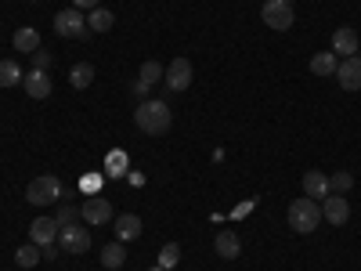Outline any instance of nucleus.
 Returning <instances> with one entry per match:
<instances>
[{"mask_svg": "<svg viewBox=\"0 0 361 271\" xmlns=\"http://www.w3.org/2000/svg\"><path fill=\"white\" fill-rule=\"evenodd\" d=\"M134 124H137V131H145V134L159 138V134H166V131H170V124H173V112H170V105H166V102H159V98H148V102H141V105L134 109Z\"/></svg>", "mask_w": 361, "mask_h": 271, "instance_id": "f257e3e1", "label": "nucleus"}, {"mask_svg": "<svg viewBox=\"0 0 361 271\" xmlns=\"http://www.w3.org/2000/svg\"><path fill=\"white\" fill-rule=\"evenodd\" d=\"M322 224V203L318 199H293L289 203V228L296 235H311L314 228Z\"/></svg>", "mask_w": 361, "mask_h": 271, "instance_id": "f03ea898", "label": "nucleus"}, {"mask_svg": "<svg viewBox=\"0 0 361 271\" xmlns=\"http://www.w3.org/2000/svg\"><path fill=\"white\" fill-rule=\"evenodd\" d=\"M25 199L33 203V206H51V203L62 199V181L51 177V174H44V177H37V181H29Z\"/></svg>", "mask_w": 361, "mask_h": 271, "instance_id": "7ed1b4c3", "label": "nucleus"}, {"mask_svg": "<svg viewBox=\"0 0 361 271\" xmlns=\"http://www.w3.org/2000/svg\"><path fill=\"white\" fill-rule=\"evenodd\" d=\"M58 250L62 253H87L90 250L87 224H62V231H58Z\"/></svg>", "mask_w": 361, "mask_h": 271, "instance_id": "20e7f679", "label": "nucleus"}, {"mask_svg": "<svg viewBox=\"0 0 361 271\" xmlns=\"http://www.w3.org/2000/svg\"><path fill=\"white\" fill-rule=\"evenodd\" d=\"M54 33L58 37H69V40H80L87 33V18L80 15V8H66L54 15Z\"/></svg>", "mask_w": 361, "mask_h": 271, "instance_id": "39448f33", "label": "nucleus"}, {"mask_svg": "<svg viewBox=\"0 0 361 271\" xmlns=\"http://www.w3.org/2000/svg\"><path fill=\"white\" fill-rule=\"evenodd\" d=\"M260 18L267 22V29H275V33H286L293 25V4H282V0H267L260 8Z\"/></svg>", "mask_w": 361, "mask_h": 271, "instance_id": "423d86ee", "label": "nucleus"}, {"mask_svg": "<svg viewBox=\"0 0 361 271\" xmlns=\"http://www.w3.org/2000/svg\"><path fill=\"white\" fill-rule=\"evenodd\" d=\"M163 83H166V90H173V95L188 90L192 87V62H188V58H173L170 69L163 73Z\"/></svg>", "mask_w": 361, "mask_h": 271, "instance_id": "0eeeda50", "label": "nucleus"}, {"mask_svg": "<svg viewBox=\"0 0 361 271\" xmlns=\"http://www.w3.org/2000/svg\"><path fill=\"white\" fill-rule=\"evenodd\" d=\"M58 231H62V224H58L54 217H37L33 224H29V243H37L40 250L44 246H54L58 243Z\"/></svg>", "mask_w": 361, "mask_h": 271, "instance_id": "6e6552de", "label": "nucleus"}, {"mask_svg": "<svg viewBox=\"0 0 361 271\" xmlns=\"http://www.w3.org/2000/svg\"><path fill=\"white\" fill-rule=\"evenodd\" d=\"M80 217L87 221V224H109L112 221V203L109 199H102V195H90L83 206H80Z\"/></svg>", "mask_w": 361, "mask_h": 271, "instance_id": "1a4fd4ad", "label": "nucleus"}, {"mask_svg": "<svg viewBox=\"0 0 361 271\" xmlns=\"http://www.w3.org/2000/svg\"><path fill=\"white\" fill-rule=\"evenodd\" d=\"M322 217H325L329 224H336V228L347 224V221H350V203H347V195H336V192L325 195V199H322Z\"/></svg>", "mask_w": 361, "mask_h": 271, "instance_id": "9d476101", "label": "nucleus"}, {"mask_svg": "<svg viewBox=\"0 0 361 271\" xmlns=\"http://www.w3.org/2000/svg\"><path fill=\"white\" fill-rule=\"evenodd\" d=\"M336 80L343 90H361V58H343V62L336 66Z\"/></svg>", "mask_w": 361, "mask_h": 271, "instance_id": "9b49d317", "label": "nucleus"}, {"mask_svg": "<svg viewBox=\"0 0 361 271\" xmlns=\"http://www.w3.org/2000/svg\"><path fill=\"white\" fill-rule=\"evenodd\" d=\"M304 195H307V199H318V203H322L325 195H333L325 170H307V174H304Z\"/></svg>", "mask_w": 361, "mask_h": 271, "instance_id": "f8f14e48", "label": "nucleus"}, {"mask_svg": "<svg viewBox=\"0 0 361 271\" xmlns=\"http://www.w3.org/2000/svg\"><path fill=\"white\" fill-rule=\"evenodd\" d=\"M214 250H217V257L221 260H235L238 253H243V239H238V231H217V239H214Z\"/></svg>", "mask_w": 361, "mask_h": 271, "instance_id": "ddd939ff", "label": "nucleus"}, {"mask_svg": "<svg viewBox=\"0 0 361 271\" xmlns=\"http://www.w3.org/2000/svg\"><path fill=\"white\" fill-rule=\"evenodd\" d=\"M22 87H25V95L29 98H37V102H44L47 95H51V76L44 73V69H33L25 80H22Z\"/></svg>", "mask_w": 361, "mask_h": 271, "instance_id": "4468645a", "label": "nucleus"}, {"mask_svg": "<svg viewBox=\"0 0 361 271\" xmlns=\"http://www.w3.org/2000/svg\"><path fill=\"white\" fill-rule=\"evenodd\" d=\"M333 54H343V58H354L357 54V33L350 25H343V29H336L333 33Z\"/></svg>", "mask_w": 361, "mask_h": 271, "instance_id": "2eb2a0df", "label": "nucleus"}, {"mask_svg": "<svg viewBox=\"0 0 361 271\" xmlns=\"http://www.w3.org/2000/svg\"><path fill=\"white\" fill-rule=\"evenodd\" d=\"M141 217L137 214H123V217H119L116 221V239H119V243H134V239H141Z\"/></svg>", "mask_w": 361, "mask_h": 271, "instance_id": "dca6fc26", "label": "nucleus"}, {"mask_svg": "<svg viewBox=\"0 0 361 271\" xmlns=\"http://www.w3.org/2000/svg\"><path fill=\"white\" fill-rule=\"evenodd\" d=\"M15 51H22V54H37L40 51V33L37 29H29V25H22V29H15Z\"/></svg>", "mask_w": 361, "mask_h": 271, "instance_id": "f3484780", "label": "nucleus"}, {"mask_svg": "<svg viewBox=\"0 0 361 271\" xmlns=\"http://www.w3.org/2000/svg\"><path fill=\"white\" fill-rule=\"evenodd\" d=\"M336 66H340V62H336L333 51H318V54L311 58V73H314V76H336Z\"/></svg>", "mask_w": 361, "mask_h": 271, "instance_id": "a211bd4d", "label": "nucleus"}, {"mask_svg": "<svg viewBox=\"0 0 361 271\" xmlns=\"http://www.w3.org/2000/svg\"><path fill=\"white\" fill-rule=\"evenodd\" d=\"M69 83H73L76 90H87L90 83H94V66H90V62H76V66L69 69Z\"/></svg>", "mask_w": 361, "mask_h": 271, "instance_id": "6ab92c4d", "label": "nucleus"}, {"mask_svg": "<svg viewBox=\"0 0 361 271\" xmlns=\"http://www.w3.org/2000/svg\"><path fill=\"white\" fill-rule=\"evenodd\" d=\"M159 80H163V66H159L156 58H152V62H145V66H141V76H137V90L145 95V90L152 87V83H159Z\"/></svg>", "mask_w": 361, "mask_h": 271, "instance_id": "aec40b11", "label": "nucleus"}, {"mask_svg": "<svg viewBox=\"0 0 361 271\" xmlns=\"http://www.w3.org/2000/svg\"><path fill=\"white\" fill-rule=\"evenodd\" d=\"M112 22H116V15L105 11V8H94V11L87 15V29H94V33H109Z\"/></svg>", "mask_w": 361, "mask_h": 271, "instance_id": "412c9836", "label": "nucleus"}, {"mask_svg": "<svg viewBox=\"0 0 361 271\" xmlns=\"http://www.w3.org/2000/svg\"><path fill=\"white\" fill-rule=\"evenodd\" d=\"M123 260H127V253H123V243H109V246H102V264H105L109 271L123 267Z\"/></svg>", "mask_w": 361, "mask_h": 271, "instance_id": "4be33fe9", "label": "nucleus"}, {"mask_svg": "<svg viewBox=\"0 0 361 271\" xmlns=\"http://www.w3.org/2000/svg\"><path fill=\"white\" fill-rule=\"evenodd\" d=\"M15 83H22L18 62H11V58H0V87H15Z\"/></svg>", "mask_w": 361, "mask_h": 271, "instance_id": "5701e85b", "label": "nucleus"}, {"mask_svg": "<svg viewBox=\"0 0 361 271\" xmlns=\"http://www.w3.org/2000/svg\"><path fill=\"white\" fill-rule=\"evenodd\" d=\"M40 257H44V253H40V246H37V243H25V246H18V250H15L18 267H33Z\"/></svg>", "mask_w": 361, "mask_h": 271, "instance_id": "b1692460", "label": "nucleus"}, {"mask_svg": "<svg viewBox=\"0 0 361 271\" xmlns=\"http://www.w3.org/2000/svg\"><path fill=\"white\" fill-rule=\"evenodd\" d=\"M329 188H333L336 195H347L354 188V177L347 170H336V174H329Z\"/></svg>", "mask_w": 361, "mask_h": 271, "instance_id": "393cba45", "label": "nucleus"}, {"mask_svg": "<svg viewBox=\"0 0 361 271\" xmlns=\"http://www.w3.org/2000/svg\"><path fill=\"white\" fill-rule=\"evenodd\" d=\"M177 260H180V246L177 243H166L163 250H159V267L166 271V267H177Z\"/></svg>", "mask_w": 361, "mask_h": 271, "instance_id": "a878e982", "label": "nucleus"}, {"mask_svg": "<svg viewBox=\"0 0 361 271\" xmlns=\"http://www.w3.org/2000/svg\"><path fill=\"white\" fill-rule=\"evenodd\" d=\"M76 217H80V206H73V203H62V206H58V217H54V221H58V224H73Z\"/></svg>", "mask_w": 361, "mask_h": 271, "instance_id": "bb28decb", "label": "nucleus"}, {"mask_svg": "<svg viewBox=\"0 0 361 271\" xmlns=\"http://www.w3.org/2000/svg\"><path fill=\"white\" fill-rule=\"evenodd\" d=\"M47 66H51V51H44V47H40V51H37V69H44V73H47Z\"/></svg>", "mask_w": 361, "mask_h": 271, "instance_id": "cd10ccee", "label": "nucleus"}, {"mask_svg": "<svg viewBox=\"0 0 361 271\" xmlns=\"http://www.w3.org/2000/svg\"><path fill=\"white\" fill-rule=\"evenodd\" d=\"M109 163H112V167H109L112 174H119V170H127V156H112Z\"/></svg>", "mask_w": 361, "mask_h": 271, "instance_id": "c85d7f7f", "label": "nucleus"}, {"mask_svg": "<svg viewBox=\"0 0 361 271\" xmlns=\"http://www.w3.org/2000/svg\"><path fill=\"white\" fill-rule=\"evenodd\" d=\"M102 4V0H73V8H90V11H94Z\"/></svg>", "mask_w": 361, "mask_h": 271, "instance_id": "c756f323", "label": "nucleus"}, {"mask_svg": "<svg viewBox=\"0 0 361 271\" xmlns=\"http://www.w3.org/2000/svg\"><path fill=\"white\" fill-rule=\"evenodd\" d=\"M148 271H163V267H159V264H152V267H148Z\"/></svg>", "mask_w": 361, "mask_h": 271, "instance_id": "7c9ffc66", "label": "nucleus"}, {"mask_svg": "<svg viewBox=\"0 0 361 271\" xmlns=\"http://www.w3.org/2000/svg\"><path fill=\"white\" fill-rule=\"evenodd\" d=\"M282 4H293V0H282Z\"/></svg>", "mask_w": 361, "mask_h": 271, "instance_id": "2f4dec72", "label": "nucleus"}]
</instances>
